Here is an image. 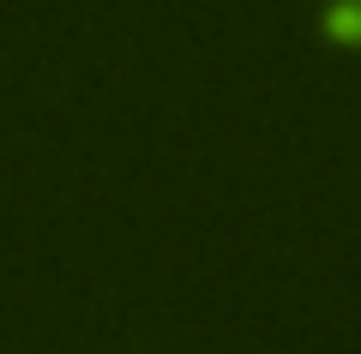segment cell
<instances>
[{
	"label": "cell",
	"mask_w": 361,
	"mask_h": 354,
	"mask_svg": "<svg viewBox=\"0 0 361 354\" xmlns=\"http://www.w3.org/2000/svg\"><path fill=\"white\" fill-rule=\"evenodd\" d=\"M325 30L337 42H361V0H337L331 13H325Z\"/></svg>",
	"instance_id": "1"
}]
</instances>
